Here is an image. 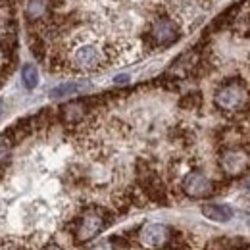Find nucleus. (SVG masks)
Returning a JSON list of instances; mask_svg holds the SVG:
<instances>
[{"label":"nucleus","mask_w":250,"mask_h":250,"mask_svg":"<svg viewBox=\"0 0 250 250\" xmlns=\"http://www.w3.org/2000/svg\"><path fill=\"white\" fill-rule=\"evenodd\" d=\"M249 100V93L245 89L243 83H227L223 85L221 89H218V93L214 96V102L219 110H225V112H235V110H241Z\"/></svg>","instance_id":"nucleus-1"},{"label":"nucleus","mask_w":250,"mask_h":250,"mask_svg":"<svg viewBox=\"0 0 250 250\" xmlns=\"http://www.w3.org/2000/svg\"><path fill=\"white\" fill-rule=\"evenodd\" d=\"M71 63L81 71H93L104 63V52L96 44H81L73 50Z\"/></svg>","instance_id":"nucleus-2"},{"label":"nucleus","mask_w":250,"mask_h":250,"mask_svg":"<svg viewBox=\"0 0 250 250\" xmlns=\"http://www.w3.org/2000/svg\"><path fill=\"white\" fill-rule=\"evenodd\" d=\"M148 37L156 46H169L179 39V29H177L175 21H171L167 18H160L152 23Z\"/></svg>","instance_id":"nucleus-3"},{"label":"nucleus","mask_w":250,"mask_h":250,"mask_svg":"<svg viewBox=\"0 0 250 250\" xmlns=\"http://www.w3.org/2000/svg\"><path fill=\"white\" fill-rule=\"evenodd\" d=\"M219 164H221V169L235 177V175H241L249 169L250 166V156L247 154V150H241V148H231V150H225L221 158H219Z\"/></svg>","instance_id":"nucleus-4"},{"label":"nucleus","mask_w":250,"mask_h":250,"mask_svg":"<svg viewBox=\"0 0 250 250\" xmlns=\"http://www.w3.org/2000/svg\"><path fill=\"white\" fill-rule=\"evenodd\" d=\"M104 218H102V214H96V212H87L81 221L77 223V227H75V239H77V243H87V241H91L94 239L102 229H104Z\"/></svg>","instance_id":"nucleus-5"},{"label":"nucleus","mask_w":250,"mask_h":250,"mask_svg":"<svg viewBox=\"0 0 250 250\" xmlns=\"http://www.w3.org/2000/svg\"><path fill=\"white\" fill-rule=\"evenodd\" d=\"M183 190L190 198H204L210 196L214 190V183L200 171H190L183 179Z\"/></svg>","instance_id":"nucleus-6"},{"label":"nucleus","mask_w":250,"mask_h":250,"mask_svg":"<svg viewBox=\"0 0 250 250\" xmlns=\"http://www.w3.org/2000/svg\"><path fill=\"white\" fill-rule=\"evenodd\" d=\"M139 239H141V243H143L145 247H148V249H160V247H164V245L167 243V239H169V229H167L166 225H162V223H148V225H145V227L141 229Z\"/></svg>","instance_id":"nucleus-7"},{"label":"nucleus","mask_w":250,"mask_h":250,"mask_svg":"<svg viewBox=\"0 0 250 250\" xmlns=\"http://www.w3.org/2000/svg\"><path fill=\"white\" fill-rule=\"evenodd\" d=\"M87 114V104L83 100H75V102H67L60 108V116L63 122L67 124H75L79 120H83V116Z\"/></svg>","instance_id":"nucleus-8"},{"label":"nucleus","mask_w":250,"mask_h":250,"mask_svg":"<svg viewBox=\"0 0 250 250\" xmlns=\"http://www.w3.org/2000/svg\"><path fill=\"white\" fill-rule=\"evenodd\" d=\"M202 214L218 223H225L233 218V210L227 204H206V206H202Z\"/></svg>","instance_id":"nucleus-9"},{"label":"nucleus","mask_w":250,"mask_h":250,"mask_svg":"<svg viewBox=\"0 0 250 250\" xmlns=\"http://www.w3.org/2000/svg\"><path fill=\"white\" fill-rule=\"evenodd\" d=\"M48 12V2L46 0H27L25 2V18L29 23L41 21Z\"/></svg>","instance_id":"nucleus-10"},{"label":"nucleus","mask_w":250,"mask_h":250,"mask_svg":"<svg viewBox=\"0 0 250 250\" xmlns=\"http://www.w3.org/2000/svg\"><path fill=\"white\" fill-rule=\"evenodd\" d=\"M85 87H87V83H62V85H58L50 91V98H54V100L56 98H67V96L81 93Z\"/></svg>","instance_id":"nucleus-11"},{"label":"nucleus","mask_w":250,"mask_h":250,"mask_svg":"<svg viewBox=\"0 0 250 250\" xmlns=\"http://www.w3.org/2000/svg\"><path fill=\"white\" fill-rule=\"evenodd\" d=\"M21 79H23V85H25V89H35L37 87V83H39V71H37V67L33 65V63H25L23 65V69H21Z\"/></svg>","instance_id":"nucleus-12"},{"label":"nucleus","mask_w":250,"mask_h":250,"mask_svg":"<svg viewBox=\"0 0 250 250\" xmlns=\"http://www.w3.org/2000/svg\"><path fill=\"white\" fill-rule=\"evenodd\" d=\"M12 139L4 133V135H0V166L8 160V156H10V150H12Z\"/></svg>","instance_id":"nucleus-13"},{"label":"nucleus","mask_w":250,"mask_h":250,"mask_svg":"<svg viewBox=\"0 0 250 250\" xmlns=\"http://www.w3.org/2000/svg\"><path fill=\"white\" fill-rule=\"evenodd\" d=\"M31 50L37 58H42L44 48H42V41H41L39 37H31Z\"/></svg>","instance_id":"nucleus-14"},{"label":"nucleus","mask_w":250,"mask_h":250,"mask_svg":"<svg viewBox=\"0 0 250 250\" xmlns=\"http://www.w3.org/2000/svg\"><path fill=\"white\" fill-rule=\"evenodd\" d=\"M91 250H116V249H114V245H112L110 241H104V243H100V245L93 247Z\"/></svg>","instance_id":"nucleus-15"},{"label":"nucleus","mask_w":250,"mask_h":250,"mask_svg":"<svg viewBox=\"0 0 250 250\" xmlns=\"http://www.w3.org/2000/svg\"><path fill=\"white\" fill-rule=\"evenodd\" d=\"M127 81H129V75H118V77L114 79V83H118V85H124Z\"/></svg>","instance_id":"nucleus-16"},{"label":"nucleus","mask_w":250,"mask_h":250,"mask_svg":"<svg viewBox=\"0 0 250 250\" xmlns=\"http://www.w3.org/2000/svg\"><path fill=\"white\" fill-rule=\"evenodd\" d=\"M42 250H62L58 245H54V243H48L46 247H42Z\"/></svg>","instance_id":"nucleus-17"},{"label":"nucleus","mask_w":250,"mask_h":250,"mask_svg":"<svg viewBox=\"0 0 250 250\" xmlns=\"http://www.w3.org/2000/svg\"><path fill=\"white\" fill-rule=\"evenodd\" d=\"M0 110H2V102H0Z\"/></svg>","instance_id":"nucleus-18"}]
</instances>
